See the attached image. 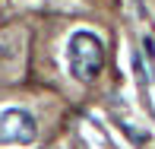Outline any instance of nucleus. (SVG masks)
Segmentation results:
<instances>
[{
  "label": "nucleus",
  "instance_id": "1",
  "mask_svg": "<svg viewBox=\"0 0 155 149\" xmlns=\"http://www.w3.org/2000/svg\"><path fill=\"white\" fill-rule=\"evenodd\" d=\"M67 60H70V73L82 83H92L101 73L104 63V45L95 32H73L67 45Z\"/></svg>",
  "mask_w": 155,
  "mask_h": 149
},
{
  "label": "nucleus",
  "instance_id": "2",
  "mask_svg": "<svg viewBox=\"0 0 155 149\" xmlns=\"http://www.w3.org/2000/svg\"><path fill=\"white\" fill-rule=\"evenodd\" d=\"M38 137V124L29 111L6 108L0 111V146L3 143H32Z\"/></svg>",
  "mask_w": 155,
  "mask_h": 149
}]
</instances>
